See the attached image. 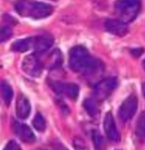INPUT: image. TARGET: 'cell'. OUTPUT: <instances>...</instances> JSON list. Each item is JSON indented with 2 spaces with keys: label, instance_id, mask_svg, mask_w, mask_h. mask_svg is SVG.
Here are the masks:
<instances>
[{
  "label": "cell",
  "instance_id": "obj_1",
  "mask_svg": "<svg viewBox=\"0 0 145 150\" xmlns=\"http://www.w3.org/2000/svg\"><path fill=\"white\" fill-rule=\"evenodd\" d=\"M69 67L73 71L82 74H92L101 68V64L98 60L90 55L84 46H74L69 51Z\"/></svg>",
  "mask_w": 145,
  "mask_h": 150
},
{
  "label": "cell",
  "instance_id": "obj_2",
  "mask_svg": "<svg viewBox=\"0 0 145 150\" xmlns=\"http://www.w3.org/2000/svg\"><path fill=\"white\" fill-rule=\"evenodd\" d=\"M15 9L22 16L42 19L50 16L54 8L51 4L34 0H17L15 3Z\"/></svg>",
  "mask_w": 145,
  "mask_h": 150
},
{
  "label": "cell",
  "instance_id": "obj_3",
  "mask_svg": "<svg viewBox=\"0 0 145 150\" xmlns=\"http://www.w3.org/2000/svg\"><path fill=\"white\" fill-rule=\"evenodd\" d=\"M115 9L122 21L129 23L136 19L141 9V4L139 0H118Z\"/></svg>",
  "mask_w": 145,
  "mask_h": 150
},
{
  "label": "cell",
  "instance_id": "obj_4",
  "mask_svg": "<svg viewBox=\"0 0 145 150\" xmlns=\"http://www.w3.org/2000/svg\"><path fill=\"white\" fill-rule=\"evenodd\" d=\"M43 63L38 57L36 53L29 54L24 58L22 70L28 76L33 78H38L43 73Z\"/></svg>",
  "mask_w": 145,
  "mask_h": 150
},
{
  "label": "cell",
  "instance_id": "obj_5",
  "mask_svg": "<svg viewBox=\"0 0 145 150\" xmlns=\"http://www.w3.org/2000/svg\"><path fill=\"white\" fill-rule=\"evenodd\" d=\"M118 86L116 78H108L99 82L95 87V97L98 100L107 99Z\"/></svg>",
  "mask_w": 145,
  "mask_h": 150
},
{
  "label": "cell",
  "instance_id": "obj_6",
  "mask_svg": "<svg viewBox=\"0 0 145 150\" xmlns=\"http://www.w3.org/2000/svg\"><path fill=\"white\" fill-rule=\"evenodd\" d=\"M138 108V100L136 96L131 95L125 100L119 109V116L122 120L128 121L136 114Z\"/></svg>",
  "mask_w": 145,
  "mask_h": 150
},
{
  "label": "cell",
  "instance_id": "obj_7",
  "mask_svg": "<svg viewBox=\"0 0 145 150\" xmlns=\"http://www.w3.org/2000/svg\"><path fill=\"white\" fill-rule=\"evenodd\" d=\"M51 87L57 93L71 100H76L79 96V87L74 83L53 82L51 83Z\"/></svg>",
  "mask_w": 145,
  "mask_h": 150
},
{
  "label": "cell",
  "instance_id": "obj_8",
  "mask_svg": "<svg viewBox=\"0 0 145 150\" xmlns=\"http://www.w3.org/2000/svg\"><path fill=\"white\" fill-rule=\"evenodd\" d=\"M12 128L16 137L24 142L31 144L36 141V136L33 134L32 129L26 124L15 121L13 123Z\"/></svg>",
  "mask_w": 145,
  "mask_h": 150
},
{
  "label": "cell",
  "instance_id": "obj_9",
  "mask_svg": "<svg viewBox=\"0 0 145 150\" xmlns=\"http://www.w3.org/2000/svg\"><path fill=\"white\" fill-rule=\"evenodd\" d=\"M106 30L110 34L115 36H124L127 34L128 26L127 23L118 19H109L105 22Z\"/></svg>",
  "mask_w": 145,
  "mask_h": 150
},
{
  "label": "cell",
  "instance_id": "obj_10",
  "mask_svg": "<svg viewBox=\"0 0 145 150\" xmlns=\"http://www.w3.org/2000/svg\"><path fill=\"white\" fill-rule=\"evenodd\" d=\"M103 128L105 133L110 140L117 142L120 139V134L118 132L116 122L112 113L107 112L105 115L103 120Z\"/></svg>",
  "mask_w": 145,
  "mask_h": 150
},
{
  "label": "cell",
  "instance_id": "obj_11",
  "mask_svg": "<svg viewBox=\"0 0 145 150\" xmlns=\"http://www.w3.org/2000/svg\"><path fill=\"white\" fill-rule=\"evenodd\" d=\"M54 44V39L50 35H41L33 37V49L35 50L36 54H41L49 50Z\"/></svg>",
  "mask_w": 145,
  "mask_h": 150
},
{
  "label": "cell",
  "instance_id": "obj_12",
  "mask_svg": "<svg viewBox=\"0 0 145 150\" xmlns=\"http://www.w3.org/2000/svg\"><path fill=\"white\" fill-rule=\"evenodd\" d=\"M31 106L29 100L24 94H20L16 102V114L21 120H26L31 114Z\"/></svg>",
  "mask_w": 145,
  "mask_h": 150
},
{
  "label": "cell",
  "instance_id": "obj_13",
  "mask_svg": "<svg viewBox=\"0 0 145 150\" xmlns=\"http://www.w3.org/2000/svg\"><path fill=\"white\" fill-rule=\"evenodd\" d=\"M33 37H30L16 41L11 45V49L16 52L24 53L31 49H33Z\"/></svg>",
  "mask_w": 145,
  "mask_h": 150
},
{
  "label": "cell",
  "instance_id": "obj_14",
  "mask_svg": "<svg viewBox=\"0 0 145 150\" xmlns=\"http://www.w3.org/2000/svg\"><path fill=\"white\" fill-rule=\"evenodd\" d=\"M0 87H1V96H2L4 103H6V105H9L11 100H12L13 96H14V92H13L12 88L6 81L1 82Z\"/></svg>",
  "mask_w": 145,
  "mask_h": 150
},
{
  "label": "cell",
  "instance_id": "obj_15",
  "mask_svg": "<svg viewBox=\"0 0 145 150\" xmlns=\"http://www.w3.org/2000/svg\"><path fill=\"white\" fill-rule=\"evenodd\" d=\"M84 108L86 112L91 117H96L99 112L96 101L91 98H86L84 101Z\"/></svg>",
  "mask_w": 145,
  "mask_h": 150
},
{
  "label": "cell",
  "instance_id": "obj_16",
  "mask_svg": "<svg viewBox=\"0 0 145 150\" xmlns=\"http://www.w3.org/2000/svg\"><path fill=\"white\" fill-rule=\"evenodd\" d=\"M92 139L95 150H106V143L102 135L97 130L92 132Z\"/></svg>",
  "mask_w": 145,
  "mask_h": 150
},
{
  "label": "cell",
  "instance_id": "obj_17",
  "mask_svg": "<svg viewBox=\"0 0 145 150\" xmlns=\"http://www.w3.org/2000/svg\"><path fill=\"white\" fill-rule=\"evenodd\" d=\"M33 125L38 132H43L46 129V122L41 113H37L33 120Z\"/></svg>",
  "mask_w": 145,
  "mask_h": 150
},
{
  "label": "cell",
  "instance_id": "obj_18",
  "mask_svg": "<svg viewBox=\"0 0 145 150\" xmlns=\"http://www.w3.org/2000/svg\"><path fill=\"white\" fill-rule=\"evenodd\" d=\"M48 63L50 67H56L60 64L62 61L61 53L59 50H55L50 54L48 58Z\"/></svg>",
  "mask_w": 145,
  "mask_h": 150
},
{
  "label": "cell",
  "instance_id": "obj_19",
  "mask_svg": "<svg viewBox=\"0 0 145 150\" xmlns=\"http://www.w3.org/2000/svg\"><path fill=\"white\" fill-rule=\"evenodd\" d=\"M13 35V31L9 26H0V43L7 41L11 38Z\"/></svg>",
  "mask_w": 145,
  "mask_h": 150
},
{
  "label": "cell",
  "instance_id": "obj_20",
  "mask_svg": "<svg viewBox=\"0 0 145 150\" xmlns=\"http://www.w3.org/2000/svg\"><path fill=\"white\" fill-rule=\"evenodd\" d=\"M75 150H89L87 144L81 138H75L73 142Z\"/></svg>",
  "mask_w": 145,
  "mask_h": 150
},
{
  "label": "cell",
  "instance_id": "obj_21",
  "mask_svg": "<svg viewBox=\"0 0 145 150\" xmlns=\"http://www.w3.org/2000/svg\"><path fill=\"white\" fill-rule=\"evenodd\" d=\"M3 150H22L21 146L15 141H10L7 143Z\"/></svg>",
  "mask_w": 145,
  "mask_h": 150
},
{
  "label": "cell",
  "instance_id": "obj_22",
  "mask_svg": "<svg viewBox=\"0 0 145 150\" xmlns=\"http://www.w3.org/2000/svg\"><path fill=\"white\" fill-rule=\"evenodd\" d=\"M143 50L142 49H134L132 51V54L135 55V56H140L141 55V53H142Z\"/></svg>",
  "mask_w": 145,
  "mask_h": 150
},
{
  "label": "cell",
  "instance_id": "obj_23",
  "mask_svg": "<svg viewBox=\"0 0 145 150\" xmlns=\"http://www.w3.org/2000/svg\"><path fill=\"white\" fill-rule=\"evenodd\" d=\"M141 89H142L143 95H144V98H145V83H144L142 84V88H141Z\"/></svg>",
  "mask_w": 145,
  "mask_h": 150
},
{
  "label": "cell",
  "instance_id": "obj_24",
  "mask_svg": "<svg viewBox=\"0 0 145 150\" xmlns=\"http://www.w3.org/2000/svg\"><path fill=\"white\" fill-rule=\"evenodd\" d=\"M143 129H144V132L145 133V118L144 119V128H143Z\"/></svg>",
  "mask_w": 145,
  "mask_h": 150
},
{
  "label": "cell",
  "instance_id": "obj_25",
  "mask_svg": "<svg viewBox=\"0 0 145 150\" xmlns=\"http://www.w3.org/2000/svg\"><path fill=\"white\" fill-rule=\"evenodd\" d=\"M143 66H144V70H145V60L144 61V62H143Z\"/></svg>",
  "mask_w": 145,
  "mask_h": 150
},
{
  "label": "cell",
  "instance_id": "obj_26",
  "mask_svg": "<svg viewBox=\"0 0 145 150\" xmlns=\"http://www.w3.org/2000/svg\"><path fill=\"white\" fill-rule=\"evenodd\" d=\"M61 150H68V149H64H64H62Z\"/></svg>",
  "mask_w": 145,
  "mask_h": 150
},
{
  "label": "cell",
  "instance_id": "obj_27",
  "mask_svg": "<svg viewBox=\"0 0 145 150\" xmlns=\"http://www.w3.org/2000/svg\"><path fill=\"white\" fill-rule=\"evenodd\" d=\"M38 150H46V149H38Z\"/></svg>",
  "mask_w": 145,
  "mask_h": 150
}]
</instances>
